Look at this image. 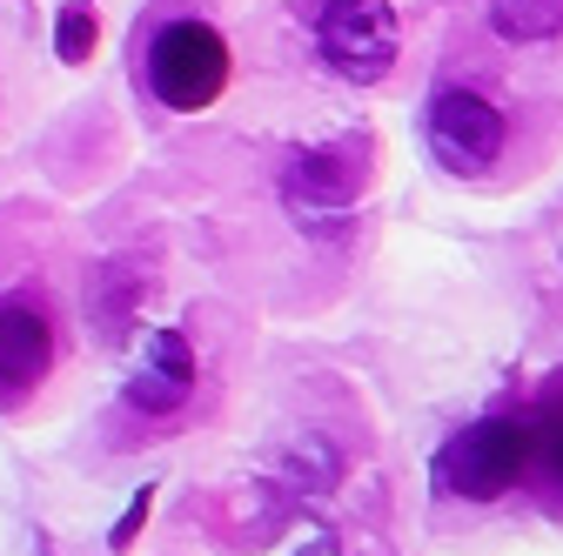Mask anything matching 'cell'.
Here are the masks:
<instances>
[{"instance_id":"11","label":"cell","mask_w":563,"mask_h":556,"mask_svg":"<svg viewBox=\"0 0 563 556\" xmlns=\"http://www.w3.org/2000/svg\"><path fill=\"white\" fill-rule=\"evenodd\" d=\"M148 510H155V482H141L134 490V503L114 516V530H108V549H134V536L148 530Z\"/></svg>"},{"instance_id":"1","label":"cell","mask_w":563,"mask_h":556,"mask_svg":"<svg viewBox=\"0 0 563 556\" xmlns=\"http://www.w3.org/2000/svg\"><path fill=\"white\" fill-rule=\"evenodd\" d=\"M530 463H537L530 415H483L437 449V490L463 503H497L530 476Z\"/></svg>"},{"instance_id":"12","label":"cell","mask_w":563,"mask_h":556,"mask_svg":"<svg viewBox=\"0 0 563 556\" xmlns=\"http://www.w3.org/2000/svg\"><path fill=\"white\" fill-rule=\"evenodd\" d=\"M296 556H342V543H335V536H329V530H309V536H302V549H296Z\"/></svg>"},{"instance_id":"8","label":"cell","mask_w":563,"mask_h":556,"mask_svg":"<svg viewBox=\"0 0 563 556\" xmlns=\"http://www.w3.org/2000/svg\"><path fill=\"white\" fill-rule=\"evenodd\" d=\"M489 8V27L510 47H543L563 34V0H483Z\"/></svg>"},{"instance_id":"4","label":"cell","mask_w":563,"mask_h":556,"mask_svg":"<svg viewBox=\"0 0 563 556\" xmlns=\"http://www.w3.org/2000/svg\"><path fill=\"white\" fill-rule=\"evenodd\" d=\"M422 134H430V155L450 175H489L510 148V114L489 101L470 81H450L430 94V114H422Z\"/></svg>"},{"instance_id":"3","label":"cell","mask_w":563,"mask_h":556,"mask_svg":"<svg viewBox=\"0 0 563 556\" xmlns=\"http://www.w3.org/2000/svg\"><path fill=\"white\" fill-rule=\"evenodd\" d=\"M369 188V148L363 142H335V148H309L282 168V208L309 229V235H335L349 229L356 201Z\"/></svg>"},{"instance_id":"9","label":"cell","mask_w":563,"mask_h":556,"mask_svg":"<svg viewBox=\"0 0 563 556\" xmlns=\"http://www.w3.org/2000/svg\"><path fill=\"white\" fill-rule=\"evenodd\" d=\"M530 430H537V463H530V476H543L550 503L563 510V382L543 396V409L530 415Z\"/></svg>"},{"instance_id":"10","label":"cell","mask_w":563,"mask_h":556,"mask_svg":"<svg viewBox=\"0 0 563 556\" xmlns=\"http://www.w3.org/2000/svg\"><path fill=\"white\" fill-rule=\"evenodd\" d=\"M95 41H101V21H95V8H88V0H75V8H60V21H54V54H60L67 67H81V60L95 54Z\"/></svg>"},{"instance_id":"5","label":"cell","mask_w":563,"mask_h":556,"mask_svg":"<svg viewBox=\"0 0 563 556\" xmlns=\"http://www.w3.org/2000/svg\"><path fill=\"white\" fill-rule=\"evenodd\" d=\"M316 47L342 81H383L396 67V8L389 0H322L316 14Z\"/></svg>"},{"instance_id":"7","label":"cell","mask_w":563,"mask_h":556,"mask_svg":"<svg viewBox=\"0 0 563 556\" xmlns=\"http://www.w3.org/2000/svg\"><path fill=\"white\" fill-rule=\"evenodd\" d=\"M121 402L141 415V423H175V415L195 402V349H188L181 329H155L148 335L134 376L121 382Z\"/></svg>"},{"instance_id":"2","label":"cell","mask_w":563,"mask_h":556,"mask_svg":"<svg viewBox=\"0 0 563 556\" xmlns=\"http://www.w3.org/2000/svg\"><path fill=\"white\" fill-rule=\"evenodd\" d=\"M148 88H155V101L175 108V114L216 108L222 88H229V41L208 27V21H195V14L168 21V27L148 41Z\"/></svg>"},{"instance_id":"6","label":"cell","mask_w":563,"mask_h":556,"mask_svg":"<svg viewBox=\"0 0 563 556\" xmlns=\"http://www.w3.org/2000/svg\"><path fill=\"white\" fill-rule=\"evenodd\" d=\"M54 369V322L41 296H0V409H21Z\"/></svg>"}]
</instances>
